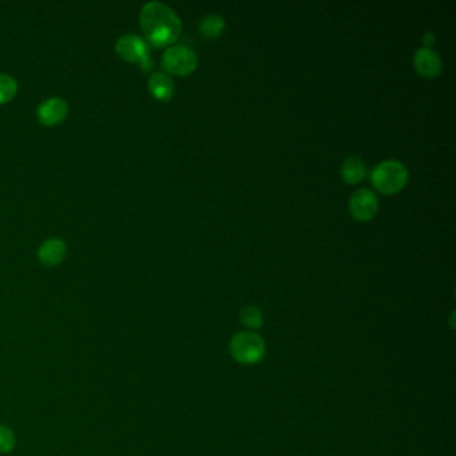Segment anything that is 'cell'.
Wrapping results in <instances>:
<instances>
[{
    "label": "cell",
    "instance_id": "cell-14",
    "mask_svg": "<svg viewBox=\"0 0 456 456\" xmlns=\"http://www.w3.org/2000/svg\"><path fill=\"white\" fill-rule=\"evenodd\" d=\"M240 319H241V322L247 327V328H259V325L262 324V316H261V312L259 309L255 308V307H245V308L241 310V315H240Z\"/></svg>",
    "mask_w": 456,
    "mask_h": 456
},
{
    "label": "cell",
    "instance_id": "cell-12",
    "mask_svg": "<svg viewBox=\"0 0 456 456\" xmlns=\"http://www.w3.org/2000/svg\"><path fill=\"white\" fill-rule=\"evenodd\" d=\"M225 30V21L217 15H209L199 23L201 34L208 39L220 37Z\"/></svg>",
    "mask_w": 456,
    "mask_h": 456
},
{
    "label": "cell",
    "instance_id": "cell-7",
    "mask_svg": "<svg viewBox=\"0 0 456 456\" xmlns=\"http://www.w3.org/2000/svg\"><path fill=\"white\" fill-rule=\"evenodd\" d=\"M37 115L39 122L45 126L62 124L69 115V103L59 97H51L40 102Z\"/></svg>",
    "mask_w": 456,
    "mask_h": 456
},
{
    "label": "cell",
    "instance_id": "cell-13",
    "mask_svg": "<svg viewBox=\"0 0 456 456\" xmlns=\"http://www.w3.org/2000/svg\"><path fill=\"white\" fill-rule=\"evenodd\" d=\"M18 93V82L11 75L0 74V103L10 102Z\"/></svg>",
    "mask_w": 456,
    "mask_h": 456
},
{
    "label": "cell",
    "instance_id": "cell-4",
    "mask_svg": "<svg viewBox=\"0 0 456 456\" xmlns=\"http://www.w3.org/2000/svg\"><path fill=\"white\" fill-rule=\"evenodd\" d=\"M160 66L166 74L186 76L196 71L198 58L193 49L181 45H174L163 52Z\"/></svg>",
    "mask_w": 456,
    "mask_h": 456
},
{
    "label": "cell",
    "instance_id": "cell-16",
    "mask_svg": "<svg viewBox=\"0 0 456 456\" xmlns=\"http://www.w3.org/2000/svg\"><path fill=\"white\" fill-rule=\"evenodd\" d=\"M433 42H435V37L432 35L431 33H428V34H426V35H424V43L427 45V46H424V47L430 49V46H431Z\"/></svg>",
    "mask_w": 456,
    "mask_h": 456
},
{
    "label": "cell",
    "instance_id": "cell-1",
    "mask_svg": "<svg viewBox=\"0 0 456 456\" xmlns=\"http://www.w3.org/2000/svg\"><path fill=\"white\" fill-rule=\"evenodd\" d=\"M139 25L154 49L174 46L182 34V22L169 6L160 1H148L139 13Z\"/></svg>",
    "mask_w": 456,
    "mask_h": 456
},
{
    "label": "cell",
    "instance_id": "cell-6",
    "mask_svg": "<svg viewBox=\"0 0 456 456\" xmlns=\"http://www.w3.org/2000/svg\"><path fill=\"white\" fill-rule=\"evenodd\" d=\"M349 211L356 221H370L379 211V199L368 189L356 190L349 199Z\"/></svg>",
    "mask_w": 456,
    "mask_h": 456
},
{
    "label": "cell",
    "instance_id": "cell-15",
    "mask_svg": "<svg viewBox=\"0 0 456 456\" xmlns=\"http://www.w3.org/2000/svg\"><path fill=\"white\" fill-rule=\"evenodd\" d=\"M13 445H15V436L13 431L6 426H0V452L3 454L10 452Z\"/></svg>",
    "mask_w": 456,
    "mask_h": 456
},
{
    "label": "cell",
    "instance_id": "cell-3",
    "mask_svg": "<svg viewBox=\"0 0 456 456\" xmlns=\"http://www.w3.org/2000/svg\"><path fill=\"white\" fill-rule=\"evenodd\" d=\"M115 52L126 62L139 64L146 73L153 69L148 42L136 34H124L119 37L115 43Z\"/></svg>",
    "mask_w": 456,
    "mask_h": 456
},
{
    "label": "cell",
    "instance_id": "cell-8",
    "mask_svg": "<svg viewBox=\"0 0 456 456\" xmlns=\"http://www.w3.org/2000/svg\"><path fill=\"white\" fill-rule=\"evenodd\" d=\"M414 67L418 74L427 79L439 78L443 71V62L438 52L427 47H421L415 52Z\"/></svg>",
    "mask_w": 456,
    "mask_h": 456
},
{
    "label": "cell",
    "instance_id": "cell-2",
    "mask_svg": "<svg viewBox=\"0 0 456 456\" xmlns=\"http://www.w3.org/2000/svg\"><path fill=\"white\" fill-rule=\"evenodd\" d=\"M408 180L407 168L396 160H382L373 168L370 173L372 185L384 196L400 193L407 186Z\"/></svg>",
    "mask_w": 456,
    "mask_h": 456
},
{
    "label": "cell",
    "instance_id": "cell-5",
    "mask_svg": "<svg viewBox=\"0 0 456 456\" xmlns=\"http://www.w3.org/2000/svg\"><path fill=\"white\" fill-rule=\"evenodd\" d=\"M232 356L241 364H256L265 353V346L259 334L253 332L237 333L230 343Z\"/></svg>",
    "mask_w": 456,
    "mask_h": 456
},
{
    "label": "cell",
    "instance_id": "cell-10",
    "mask_svg": "<svg viewBox=\"0 0 456 456\" xmlns=\"http://www.w3.org/2000/svg\"><path fill=\"white\" fill-rule=\"evenodd\" d=\"M148 86L150 94L158 100L165 102V100H170L173 97V79L163 71H156L150 75Z\"/></svg>",
    "mask_w": 456,
    "mask_h": 456
},
{
    "label": "cell",
    "instance_id": "cell-9",
    "mask_svg": "<svg viewBox=\"0 0 456 456\" xmlns=\"http://www.w3.org/2000/svg\"><path fill=\"white\" fill-rule=\"evenodd\" d=\"M66 255H67V245L58 237L46 240L37 249V259L46 267H55L61 264L66 257Z\"/></svg>",
    "mask_w": 456,
    "mask_h": 456
},
{
    "label": "cell",
    "instance_id": "cell-11",
    "mask_svg": "<svg viewBox=\"0 0 456 456\" xmlns=\"http://www.w3.org/2000/svg\"><path fill=\"white\" fill-rule=\"evenodd\" d=\"M341 178L346 185H356L366 177V166L358 157H349L341 165Z\"/></svg>",
    "mask_w": 456,
    "mask_h": 456
}]
</instances>
